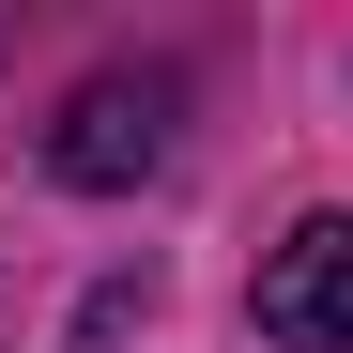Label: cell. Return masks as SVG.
I'll list each match as a JSON object with an SVG mask.
<instances>
[{
  "instance_id": "cell-1",
  "label": "cell",
  "mask_w": 353,
  "mask_h": 353,
  "mask_svg": "<svg viewBox=\"0 0 353 353\" xmlns=\"http://www.w3.org/2000/svg\"><path fill=\"white\" fill-rule=\"evenodd\" d=\"M169 77H92L62 123H46V169H62V185H92V200H123V185H154L169 169Z\"/></svg>"
},
{
  "instance_id": "cell-2",
  "label": "cell",
  "mask_w": 353,
  "mask_h": 353,
  "mask_svg": "<svg viewBox=\"0 0 353 353\" xmlns=\"http://www.w3.org/2000/svg\"><path fill=\"white\" fill-rule=\"evenodd\" d=\"M261 338L276 353H353V215H307L261 246Z\"/></svg>"
}]
</instances>
